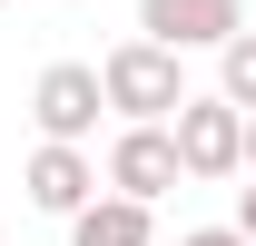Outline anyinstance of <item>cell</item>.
Masks as SVG:
<instances>
[{"label": "cell", "mask_w": 256, "mask_h": 246, "mask_svg": "<svg viewBox=\"0 0 256 246\" xmlns=\"http://www.w3.org/2000/svg\"><path fill=\"white\" fill-rule=\"evenodd\" d=\"M98 89H108V108H118L128 128H168L188 108V69H178V50H158V40H118V50L98 60Z\"/></svg>", "instance_id": "1"}, {"label": "cell", "mask_w": 256, "mask_h": 246, "mask_svg": "<svg viewBox=\"0 0 256 246\" xmlns=\"http://www.w3.org/2000/svg\"><path fill=\"white\" fill-rule=\"evenodd\" d=\"M178 168L188 178H246V108H226L217 89H188V108H178Z\"/></svg>", "instance_id": "2"}, {"label": "cell", "mask_w": 256, "mask_h": 246, "mask_svg": "<svg viewBox=\"0 0 256 246\" xmlns=\"http://www.w3.org/2000/svg\"><path fill=\"white\" fill-rule=\"evenodd\" d=\"M98 108H108V89H98L89 60H50L30 79V118H40L50 148H89V138H98Z\"/></svg>", "instance_id": "3"}, {"label": "cell", "mask_w": 256, "mask_h": 246, "mask_svg": "<svg viewBox=\"0 0 256 246\" xmlns=\"http://www.w3.org/2000/svg\"><path fill=\"white\" fill-rule=\"evenodd\" d=\"M246 30V0H138V40H158V50H226V40Z\"/></svg>", "instance_id": "4"}, {"label": "cell", "mask_w": 256, "mask_h": 246, "mask_svg": "<svg viewBox=\"0 0 256 246\" xmlns=\"http://www.w3.org/2000/svg\"><path fill=\"white\" fill-rule=\"evenodd\" d=\"M98 178H108V197H138V207H158L168 187L188 178V168H178V128H118Z\"/></svg>", "instance_id": "5"}, {"label": "cell", "mask_w": 256, "mask_h": 246, "mask_svg": "<svg viewBox=\"0 0 256 246\" xmlns=\"http://www.w3.org/2000/svg\"><path fill=\"white\" fill-rule=\"evenodd\" d=\"M20 187H30L40 216H79V207H98V158H89V148H50V138H40L30 168H20Z\"/></svg>", "instance_id": "6"}, {"label": "cell", "mask_w": 256, "mask_h": 246, "mask_svg": "<svg viewBox=\"0 0 256 246\" xmlns=\"http://www.w3.org/2000/svg\"><path fill=\"white\" fill-rule=\"evenodd\" d=\"M158 226H148V207L138 197H98V207L69 216V246H148Z\"/></svg>", "instance_id": "7"}, {"label": "cell", "mask_w": 256, "mask_h": 246, "mask_svg": "<svg viewBox=\"0 0 256 246\" xmlns=\"http://www.w3.org/2000/svg\"><path fill=\"white\" fill-rule=\"evenodd\" d=\"M217 98L256 118V30H236V40L217 50Z\"/></svg>", "instance_id": "8"}, {"label": "cell", "mask_w": 256, "mask_h": 246, "mask_svg": "<svg viewBox=\"0 0 256 246\" xmlns=\"http://www.w3.org/2000/svg\"><path fill=\"white\" fill-rule=\"evenodd\" d=\"M178 246H246V236H236V226H188Z\"/></svg>", "instance_id": "9"}, {"label": "cell", "mask_w": 256, "mask_h": 246, "mask_svg": "<svg viewBox=\"0 0 256 246\" xmlns=\"http://www.w3.org/2000/svg\"><path fill=\"white\" fill-rule=\"evenodd\" d=\"M236 236L256 246V187H246V197H236Z\"/></svg>", "instance_id": "10"}, {"label": "cell", "mask_w": 256, "mask_h": 246, "mask_svg": "<svg viewBox=\"0 0 256 246\" xmlns=\"http://www.w3.org/2000/svg\"><path fill=\"white\" fill-rule=\"evenodd\" d=\"M246 178H256V118H246Z\"/></svg>", "instance_id": "11"}]
</instances>
